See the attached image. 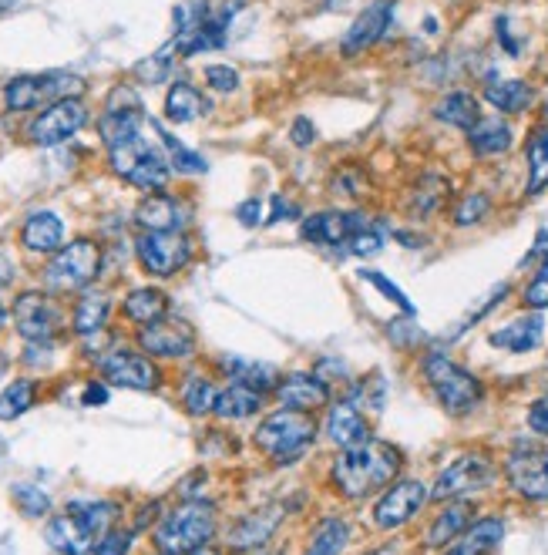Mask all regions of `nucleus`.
<instances>
[{"label":"nucleus","mask_w":548,"mask_h":555,"mask_svg":"<svg viewBox=\"0 0 548 555\" xmlns=\"http://www.w3.org/2000/svg\"><path fill=\"white\" fill-rule=\"evenodd\" d=\"M401 471V451L387 441H364L357 448L340 451L333 461V485L347 498H367L377 488H387Z\"/></svg>","instance_id":"1"},{"label":"nucleus","mask_w":548,"mask_h":555,"mask_svg":"<svg viewBox=\"0 0 548 555\" xmlns=\"http://www.w3.org/2000/svg\"><path fill=\"white\" fill-rule=\"evenodd\" d=\"M313 441H317V421L303 411H293V407L273 411L256 428V448L276 465H293L296 458H303L313 448Z\"/></svg>","instance_id":"2"},{"label":"nucleus","mask_w":548,"mask_h":555,"mask_svg":"<svg viewBox=\"0 0 548 555\" xmlns=\"http://www.w3.org/2000/svg\"><path fill=\"white\" fill-rule=\"evenodd\" d=\"M216 529H219L216 508L209 502H182L159 522V529H155V545H159L165 555H185L195 549H206Z\"/></svg>","instance_id":"3"},{"label":"nucleus","mask_w":548,"mask_h":555,"mask_svg":"<svg viewBox=\"0 0 548 555\" xmlns=\"http://www.w3.org/2000/svg\"><path fill=\"white\" fill-rule=\"evenodd\" d=\"M421 374L424 381L431 384L434 397L441 401V407L454 418H461V414H468L471 407L481 401V381L471 370L458 367L448 354H441V350H431V354L424 357L421 364Z\"/></svg>","instance_id":"4"},{"label":"nucleus","mask_w":548,"mask_h":555,"mask_svg":"<svg viewBox=\"0 0 548 555\" xmlns=\"http://www.w3.org/2000/svg\"><path fill=\"white\" fill-rule=\"evenodd\" d=\"M108 162L111 172L122 175L128 185L142 192H162L172 175V165L145 142V135H132L125 142L108 145Z\"/></svg>","instance_id":"5"},{"label":"nucleus","mask_w":548,"mask_h":555,"mask_svg":"<svg viewBox=\"0 0 548 555\" xmlns=\"http://www.w3.org/2000/svg\"><path fill=\"white\" fill-rule=\"evenodd\" d=\"M98 270H101L98 243H91V239H74V243L61 249V253H54L48 270H44V280H48L54 293H81L98 280Z\"/></svg>","instance_id":"6"},{"label":"nucleus","mask_w":548,"mask_h":555,"mask_svg":"<svg viewBox=\"0 0 548 555\" xmlns=\"http://www.w3.org/2000/svg\"><path fill=\"white\" fill-rule=\"evenodd\" d=\"M138 263L145 273L152 276H175L185 270L192 259V239L185 236V229H162V233H145L135 243Z\"/></svg>","instance_id":"7"},{"label":"nucleus","mask_w":548,"mask_h":555,"mask_svg":"<svg viewBox=\"0 0 548 555\" xmlns=\"http://www.w3.org/2000/svg\"><path fill=\"white\" fill-rule=\"evenodd\" d=\"M14 327L24 344H54L64 327V313L48 293L27 290L14 300Z\"/></svg>","instance_id":"8"},{"label":"nucleus","mask_w":548,"mask_h":555,"mask_svg":"<svg viewBox=\"0 0 548 555\" xmlns=\"http://www.w3.org/2000/svg\"><path fill=\"white\" fill-rule=\"evenodd\" d=\"M491 481H495V465H491V458L481 455V451H468V455H461L458 461H451V465L441 471L431 488V498H438V502L468 498V495L481 492V488H488Z\"/></svg>","instance_id":"9"},{"label":"nucleus","mask_w":548,"mask_h":555,"mask_svg":"<svg viewBox=\"0 0 548 555\" xmlns=\"http://www.w3.org/2000/svg\"><path fill=\"white\" fill-rule=\"evenodd\" d=\"M85 122H88L85 101L64 98V101L48 105L31 125H27V138H31L34 145H41V148H51V145L68 142L71 135H78L81 128H85Z\"/></svg>","instance_id":"10"},{"label":"nucleus","mask_w":548,"mask_h":555,"mask_svg":"<svg viewBox=\"0 0 548 555\" xmlns=\"http://www.w3.org/2000/svg\"><path fill=\"white\" fill-rule=\"evenodd\" d=\"M508 485L528 502H548V448L518 444L505 461Z\"/></svg>","instance_id":"11"},{"label":"nucleus","mask_w":548,"mask_h":555,"mask_svg":"<svg viewBox=\"0 0 548 555\" xmlns=\"http://www.w3.org/2000/svg\"><path fill=\"white\" fill-rule=\"evenodd\" d=\"M98 370L108 384L128 391H155L162 384L159 367L148 360V354H135V350H108L98 357Z\"/></svg>","instance_id":"12"},{"label":"nucleus","mask_w":548,"mask_h":555,"mask_svg":"<svg viewBox=\"0 0 548 555\" xmlns=\"http://www.w3.org/2000/svg\"><path fill=\"white\" fill-rule=\"evenodd\" d=\"M427 498H431V492H427V485L417 478H404V481L387 485V492L380 495L374 505L377 529H401V525H407L417 512H421Z\"/></svg>","instance_id":"13"},{"label":"nucleus","mask_w":548,"mask_h":555,"mask_svg":"<svg viewBox=\"0 0 548 555\" xmlns=\"http://www.w3.org/2000/svg\"><path fill=\"white\" fill-rule=\"evenodd\" d=\"M370 219L364 212H340V209H327V212H317V216L303 219L300 226V236L306 243H317V246H347V239L360 233V229H367Z\"/></svg>","instance_id":"14"},{"label":"nucleus","mask_w":548,"mask_h":555,"mask_svg":"<svg viewBox=\"0 0 548 555\" xmlns=\"http://www.w3.org/2000/svg\"><path fill=\"white\" fill-rule=\"evenodd\" d=\"M138 347L148 357H189L195 350V330L179 317H165L138 330Z\"/></svg>","instance_id":"15"},{"label":"nucleus","mask_w":548,"mask_h":555,"mask_svg":"<svg viewBox=\"0 0 548 555\" xmlns=\"http://www.w3.org/2000/svg\"><path fill=\"white\" fill-rule=\"evenodd\" d=\"M44 539L58 555H88L95 552V545L101 535L91 529V522L81 512L68 508L64 515H54L44 529Z\"/></svg>","instance_id":"16"},{"label":"nucleus","mask_w":548,"mask_h":555,"mask_svg":"<svg viewBox=\"0 0 548 555\" xmlns=\"http://www.w3.org/2000/svg\"><path fill=\"white\" fill-rule=\"evenodd\" d=\"M394 7H397L394 0H374V4H367L364 11L354 17V24L347 27L340 51L343 54H360V51L374 48L380 37L387 34L390 21H394Z\"/></svg>","instance_id":"17"},{"label":"nucleus","mask_w":548,"mask_h":555,"mask_svg":"<svg viewBox=\"0 0 548 555\" xmlns=\"http://www.w3.org/2000/svg\"><path fill=\"white\" fill-rule=\"evenodd\" d=\"M276 397H280L283 407H293V411L313 414L323 411L330 404V384L323 381L320 374H290L283 377L280 387H276Z\"/></svg>","instance_id":"18"},{"label":"nucleus","mask_w":548,"mask_h":555,"mask_svg":"<svg viewBox=\"0 0 548 555\" xmlns=\"http://www.w3.org/2000/svg\"><path fill=\"white\" fill-rule=\"evenodd\" d=\"M327 438L337 444L340 451L357 448V444L370 441V428H367L364 411H360V407H354L350 401L333 404L330 414H327Z\"/></svg>","instance_id":"19"},{"label":"nucleus","mask_w":548,"mask_h":555,"mask_svg":"<svg viewBox=\"0 0 548 555\" xmlns=\"http://www.w3.org/2000/svg\"><path fill=\"white\" fill-rule=\"evenodd\" d=\"M542 333H545L542 313L532 310V313H525V317L505 323L501 330L491 333V347L512 350V354H528V350H535L538 344H542Z\"/></svg>","instance_id":"20"},{"label":"nucleus","mask_w":548,"mask_h":555,"mask_svg":"<svg viewBox=\"0 0 548 555\" xmlns=\"http://www.w3.org/2000/svg\"><path fill=\"white\" fill-rule=\"evenodd\" d=\"M515 142V132L508 125V118L501 115H481L475 128L468 132L471 152L481 155V159H491V155H505Z\"/></svg>","instance_id":"21"},{"label":"nucleus","mask_w":548,"mask_h":555,"mask_svg":"<svg viewBox=\"0 0 548 555\" xmlns=\"http://www.w3.org/2000/svg\"><path fill=\"white\" fill-rule=\"evenodd\" d=\"M135 222L145 229V233H162V229H182L185 226V209L179 199L172 196H155L142 199V206L135 209Z\"/></svg>","instance_id":"22"},{"label":"nucleus","mask_w":548,"mask_h":555,"mask_svg":"<svg viewBox=\"0 0 548 555\" xmlns=\"http://www.w3.org/2000/svg\"><path fill=\"white\" fill-rule=\"evenodd\" d=\"M219 367L229 374V381L236 384H246L253 387L259 394H269L280 387V374H276V367L263 364V360H246V357H222Z\"/></svg>","instance_id":"23"},{"label":"nucleus","mask_w":548,"mask_h":555,"mask_svg":"<svg viewBox=\"0 0 548 555\" xmlns=\"http://www.w3.org/2000/svg\"><path fill=\"white\" fill-rule=\"evenodd\" d=\"M122 310L138 327H148V323L169 317V293H162L159 286H138V290L125 296Z\"/></svg>","instance_id":"24"},{"label":"nucleus","mask_w":548,"mask_h":555,"mask_svg":"<svg viewBox=\"0 0 548 555\" xmlns=\"http://www.w3.org/2000/svg\"><path fill=\"white\" fill-rule=\"evenodd\" d=\"M21 243L31 253H54L64 243V222L54 212H34L21 229Z\"/></svg>","instance_id":"25"},{"label":"nucleus","mask_w":548,"mask_h":555,"mask_svg":"<svg viewBox=\"0 0 548 555\" xmlns=\"http://www.w3.org/2000/svg\"><path fill=\"white\" fill-rule=\"evenodd\" d=\"M434 118H438L441 125L471 132L475 122L481 118V105H478L475 95H468V91H448V95H444L438 105H434Z\"/></svg>","instance_id":"26"},{"label":"nucleus","mask_w":548,"mask_h":555,"mask_svg":"<svg viewBox=\"0 0 548 555\" xmlns=\"http://www.w3.org/2000/svg\"><path fill=\"white\" fill-rule=\"evenodd\" d=\"M501 539H505V522L501 518H481V522L468 525V532L454 542L448 555H488L491 549H498Z\"/></svg>","instance_id":"27"},{"label":"nucleus","mask_w":548,"mask_h":555,"mask_svg":"<svg viewBox=\"0 0 548 555\" xmlns=\"http://www.w3.org/2000/svg\"><path fill=\"white\" fill-rule=\"evenodd\" d=\"M259 407H263V394L253 391V387H246V384L232 381L229 387H222L219 391L212 411H216L222 421H243V418H253Z\"/></svg>","instance_id":"28"},{"label":"nucleus","mask_w":548,"mask_h":555,"mask_svg":"<svg viewBox=\"0 0 548 555\" xmlns=\"http://www.w3.org/2000/svg\"><path fill=\"white\" fill-rule=\"evenodd\" d=\"M525 159H528L525 192L528 196H538L542 189H548V125L532 128L528 145H525Z\"/></svg>","instance_id":"29"},{"label":"nucleus","mask_w":548,"mask_h":555,"mask_svg":"<svg viewBox=\"0 0 548 555\" xmlns=\"http://www.w3.org/2000/svg\"><path fill=\"white\" fill-rule=\"evenodd\" d=\"M471 518H475V508H471L468 502H451L438 518H434L431 532H427V542H431L434 549H441V545L454 542L458 535L468 532Z\"/></svg>","instance_id":"30"},{"label":"nucleus","mask_w":548,"mask_h":555,"mask_svg":"<svg viewBox=\"0 0 548 555\" xmlns=\"http://www.w3.org/2000/svg\"><path fill=\"white\" fill-rule=\"evenodd\" d=\"M111 317V296L108 293H85L74 307L71 327L78 337H95Z\"/></svg>","instance_id":"31"},{"label":"nucleus","mask_w":548,"mask_h":555,"mask_svg":"<svg viewBox=\"0 0 548 555\" xmlns=\"http://www.w3.org/2000/svg\"><path fill=\"white\" fill-rule=\"evenodd\" d=\"M206 111H209V101L202 98L192 85H185V81L172 85L169 95H165V115H169L175 125H189V122H195V118L206 115Z\"/></svg>","instance_id":"32"},{"label":"nucleus","mask_w":548,"mask_h":555,"mask_svg":"<svg viewBox=\"0 0 548 555\" xmlns=\"http://www.w3.org/2000/svg\"><path fill=\"white\" fill-rule=\"evenodd\" d=\"M485 101L488 105H495L501 115H522V111L532 105V88L518 78L491 81V85L485 88Z\"/></svg>","instance_id":"33"},{"label":"nucleus","mask_w":548,"mask_h":555,"mask_svg":"<svg viewBox=\"0 0 548 555\" xmlns=\"http://www.w3.org/2000/svg\"><path fill=\"white\" fill-rule=\"evenodd\" d=\"M448 189H451V185L444 182L438 172L421 175L417 189L411 192V212H414V216H434V212L444 206V199H448Z\"/></svg>","instance_id":"34"},{"label":"nucleus","mask_w":548,"mask_h":555,"mask_svg":"<svg viewBox=\"0 0 548 555\" xmlns=\"http://www.w3.org/2000/svg\"><path fill=\"white\" fill-rule=\"evenodd\" d=\"M273 532H276V515L263 512L253 518H243V522L229 532V545H236V549H256V545H263Z\"/></svg>","instance_id":"35"},{"label":"nucleus","mask_w":548,"mask_h":555,"mask_svg":"<svg viewBox=\"0 0 548 555\" xmlns=\"http://www.w3.org/2000/svg\"><path fill=\"white\" fill-rule=\"evenodd\" d=\"M41 95H44V105H54V101H64V98H81L85 95V78L71 71H44Z\"/></svg>","instance_id":"36"},{"label":"nucleus","mask_w":548,"mask_h":555,"mask_svg":"<svg viewBox=\"0 0 548 555\" xmlns=\"http://www.w3.org/2000/svg\"><path fill=\"white\" fill-rule=\"evenodd\" d=\"M347 542H350V525L343 518H327L303 555H340L347 549Z\"/></svg>","instance_id":"37"},{"label":"nucleus","mask_w":548,"mask_h":555,"mask_svg":"<svg viewBox=\"0 0 548 555\" xmlns=\"http://www.w3.org/2000/svg\"><path fill=\"white\" fill-rule=\"evenodd\" d=\"M4 101L11 111H31L37 105H44L41 74H21V78H14L11 85L4 88Z\"/></svg>","instance_id":"38"},{"label":"nucleus","mask_w":548,"mask_h":555,"mask_svg":"<svg viewBox=\"0 0 548 555\" xmlns=\"http://www.w3.org/2000/svg\"><path fill=\"white\" fill-rule=\"evenodd\" d=\"M175 58H179V48H175V41H169L165 48L155 51L152 58L135 64V78L145 81V85H162V81L175 71Z\"/></svg>","instance_id":"39"},{"label":"nucleus","mask_w":548,"mask_h":555,"mask_svg":"<svg viewBox=\"0 0 548 555\" xmlns=\"http://www.w3.org/2000/svg\"><path fill=\"white\" fill-rule=\"evenodd\" d=\"M152 128H155V132H159V138L165 142V152H169V159H172V169H175V172H182V175H202V172L209 169V162L202 159L199 152H192V148H185V145L179 142V138H172L159 122H155Z\"/></svg>","instance_id":"40"},{"label":"nucleus","mask_w":548,"mask_h":555,"mask_svg":"<svg viewBox=\"0 0 548 555\" xmlns=\"http://www.w3.org/2000/svg\"><path fill=\"white\" fill-rule=\"evenodd\" d=\"M216 397H219L216 384H212L209 377H199V374H192L182 387V404H185V411H189L192 418L209 414L212 407H216Z\"/></svg>","instance_id":"41"},{"label":"nucleus","mask_w":548,"mask_h":555,"mask_svg":"<svg viewBox=\"0 0 548 555\" xmlns=\"http://www.w3.org/2000/svg\"><path fill=\"white\" fill-rule=\"evenodd\" d=\"M37 401V387L31 381H14L11 387L0 391V421H14L24 411H31Z\"/></svg>","instance_id":"42"},{"label":"nucleus","mask_w":548,"mask_h":555,"mask_svg":"<svg viewBox=\"0 0 548 555\" xmlns=\"http://www.w3.org/2000/svg\"><path fill=\"white\" fill-rule=\"evenodd\" d=\"M347 401L354 404V407H360L364 414H377L380 407H384V377L374 374L370 381L350 387V397H347Z\"/></svg>","instance_id":"43"},{"label":"nucleus","mask_w":548,"mask_h":555,"mask_svg":"<svg viewBox=\"0 0 548 555\" xmlns=\"http://www.w3.org/2000/svg\"><path fill=\"white\" fill-rule=\"evenodd\" d=\"M488 209H491L488 196H481V192H471V196H464L458 202V209H454V226H461V229L478 226V222L488 216Z\"/></svg>","instance_id":"44"},{"label":"nucleus","mask_w":548,"mask_h":555,"mask_svg":"<svg viewBox=\"0 0 548 555\" xmlns=\"http://www.w3.org/2000/svg\"><path fill=\"white\" fill-rule=\"evenodd\" d=\"M522 303H525V310H535V313L548 310V256L542 259V270L525 283Z\"/></svg>","instance_id":"45"},{"label":"nucleus","mask_w":548,"mask_h":555,"mask_svg":"<svg viewBox=\"0 0 548 555\" xmlns=\"http://www.w3.org/2000/svg\"><path fill=\"white\" fill-rule=\"evenodd\" d=\"M360 280H367L370 286H374V290L384 293L390 303H397L404 317H414V313H417V310H414V303H411V296H407L404 290H397V286L390 283L384 273H377V270H364V273H360Z\"/></svg>","instance_id":"46"},{"label":"nucleus","mask_w":548,"mask_h":555,"mask_svg":"<svg viewBox=\"0 0 548 555\" xmlns=\"http://www.w3.org/2000/svg\"><path fill=\"white\" fill-rule=\"evenodd\" d=\"M14 502L27 518H41V515H48V508H51V498L37 485H14Z\"/></svg>","instance_id":"47"},{"label":"nucleus","mask_w":548,"mask_h":555,"mask_svg":"<svg viewBox=\"0 0 548 555\" xmlns=\"http://www.w3.org/2000/svg\"><path fill=\"white\" fill-rule=\"evenodd\" d=\"M387 243V233L384 229H377V226H367V229H360V233H354L347 239V253H354V256H377L380 249H384Z\"/></svg>","instance_id":"48"},{"label":"nucleus","mask_w":548,"mask_h":555,"mask_svg":"<svg viewBox=\"0 0 548 555\" xmlns=\"http://www.w3.org/2000/svg\"><path fill=\"white\" fill-rule=\"evenodd\" d=\"M206 85L212 91H219V95H232V91H239V71L232 68V64H206Z\"/></svg>","instance_id":"49"},{"label":"nucleus","mask_w":548,"mask_h":555,"mask_svg":"<svg viewBox=\"0 0 548 555\" xmlns=\"http://www.w3.org/2000/svg\"><path fill=\"white\" fill-rule=\"evenodd\" d=\"M128 545H132V532L125 529H108L95 545V555H128Z\"/></svg>","instance_id":"50"},{"label":"nucleus","mask_w":548,"mask_h":555,"mask_svg":"<svg viewBox=\"0 0 548 555\" xmlns=\"http://www.w3.org/2000/svg\"><path fill=\"white\" fill-rule=\"evenodd\" d=\"M236 219L243 222L246 229H256L259 222H266V219H263V199H246V202H239V206H236Z\"/></svg>","instance_id":"51"},{"label":"nucleus","mask_w":548,"mask_h":555,"mask_svg":"<svg viewBox=\"0 0 548 555\" xmlns=\"http://www.w3.org/2000/svg\"><path fill=\"white\" fill-rule=\"evenodd\" d=\"M528 428L535 434H548V397H538V401L528 407Z\"/></svg>","instance_id":"52"},{"label":"nucleus","mask_w":548,"mask_h":555,"mask_svg":"<svg viewBox=\"0 0 548 555\" xmlns=\"http://www.w3.org/2000/svg\"><path fill=\"white\" fill-rule=\"evenodd\" d=\"M290 138H293V145L310 148L313 142H317V128H313L310 118H296L293 128H290Z\"/></svg>","instance_id":"53"},{"label":"nucleus","mask_w":548,"mask_h":555,"mask_svg":"<svg viewBox=\"0 0 548 555\" xmlns=\"http://www.w3.org/2000/svg\"><path fill=\"white\" fill-rule=\"evenodd\" d=\"M269 202H273V209H269V216H266V226H276L280 219H293L296 216V206H293V202H286L283 196H273Z\"/></svg>","instance_id":"54"},{"label":"nucleus","mask_w":548,"mask_h":555,"mask_svg":"<svg viewBox=\"0 0 548 555\" xmlns=\"http://www.w3.org/2000/svg\"><path fill=\"white\" fill-rule=\"evenodd\" d=\"M85 404H108V387L105 384H88Z\"/></svg>","instance_id":"55"},{"label":"nucleus","mask_w":548,"mask_h":555,"mask_svg":"<svg viewBox=\"0 0 548 555\" xmlns=\"http://www.w3.org/2000/svg\"><path fill=\"white\" fill-rule=\"evenodd\" d=\"M11 280H14V263H11V256L7 253H0V290H4Z\"/></svg>","instance_id":"56"},{"label":"nucleus","mask_w":548,"mask_h":555,"mask_svg":"<svg viewBox=\"0 0 548 555\" xmlns=\"http://www.w3.org/2000/svg\"><path fill=\"white\" fill-rule=\"evenodd\" d=\"M367 555H397V549H390V545H384V549H374V552H367Z\"/></svg>","instance_id":"57"},{"label":"nucleus","mask_w":548,"mask_h":555,"mask_svg":"<svg viewBox=\"0 0 548 555\" xmlns=\"http://www.w3.org/2000/svg\"><path fill=\"white\" fill-rule=\"evenodd\" d=\"M165 555V552H162ZM185 555H219L216 549H195V552H185Z\"/></svg>","instance_id":"58"},{"label":"nucleus","mask_w":548,"mask_h":555,"mask_svg":"<svg viewBox=\"0 0 548 555\" xmlns=\"http://www.w3.org/2000/svg\"><path fill=\"white\" fill-rule=\"evenodd\" d=\"M4 323H7V310H4V303H0V330H4Z\"/></svg>","instance_id":"59"},{"label":"nucleus","mask_w":548,"mask_h":555,"mask_svg":"<svg viewBox=\"0 0 548 555\" xmlns=\"http://www.w3.org/2000/svg\"><path fill=\"white\" fill-rule=\"evenodd\" d=\"M7 455V444H4V438H0V458H4Z\"/></svg>","instance_id":"60"},{"label":"nucleus","mask_w":548,"mask_h":555,"mask_svg":"<svg viewBox=\"0 0 548 555\" xmlns=\"http://www.w3.org/2000/svg\"><path fill=\"white\" fill-rule=\"evenodd\" d=\"M7 7H11V0H0V11H7Z\"/></svg>","instance_id":"61"},{"label":"nucleus","mask_w":548,"mask_h":555,"mask_svg":"<svg viewBox=\"0 0 548 555\" xmlns=\"http://www.w3.org/2000/svg\"><path fill=\"white\" fill-rule=\"evenodd\" d=\"M0 555H14L11 549H7V545H0Z\"/></svg>","instance_id":"62"},{"label":"nucleus","mask_w":548,"mask_h":555,"mask_svg":"<svg viewBox=\"0 0 548 555\" xmlns=\"http://www.w3.org/2000/svg\"><path fill=\"white\" fill-rule=\"evenodd\" d=\"M4 367H7V364H4V357H0V374H4Z\"/></svg>","instance_id":"63"}]
</instances>
